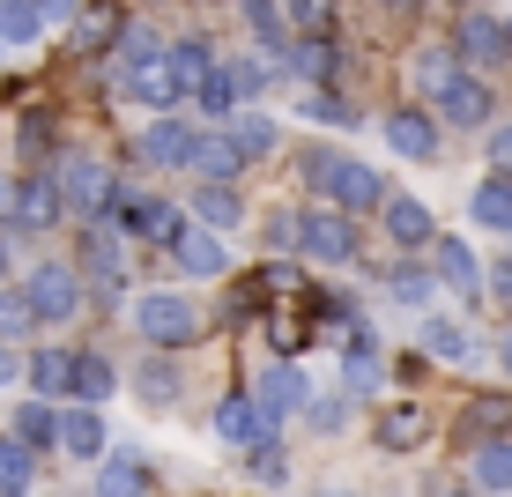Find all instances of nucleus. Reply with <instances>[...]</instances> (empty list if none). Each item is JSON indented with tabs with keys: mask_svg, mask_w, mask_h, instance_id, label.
Here are the masks:
<instances>
[{
	"mask_svg": "<svg viewBox=\"0 0 512 497\" xmlns=\"http://www.w3.org/2000/svg\"><path fill=\"white\" fill-rule=\"evenodd\" d=\"M446 497H475V490H446Z\"/></svg>",
	"mask_w": 512,
	"mask_h": 497,
	"instance_id": "4d7b16f0",
	"label": "nucleus"
},
{
	"mask_svg": "<svg viewBox=\"0 0 512 497\" xmlns=\"http://www.w3.org/2000/svg\"><path fill=\"white\" fill-rule=\"evenodd\" d=\"M453 52H461V67H498V60H505V23L468 15V23L453 30Z\"/></svg>",
	"mask_w": 512,
	"mask_h": 497,
	"instance_id": "f3484780",
	"label": "nucleus"
},
{
	"mask_svg": "<svg viewBox=\"0 0 512 497\" xmlns=\"http://www.w3.org/2000/svg\"><path fill=\"white\" fill-rule=\"evenodd\" d=\"M245 156L231 149V134H201V149H193V171H201V186H231Z\"/></svg>",
	"mask_w": 512,
	"mask_h": 497,
	"instance_id": "bb28decb",
	"label": "nucleus"
},
{
	"mask_svg": "<svg viewBox=\"0 0 512 497\" xmlns=\"http://www.w3.org/2000/svg\"><path fill=\"white\" fill-rule=\"evenodd\" d=\"M305 179L327 193V208L357 216V208H386V179L357 156H334V149H305Z\"/></svg>",
	"mask_w": 512,
	"mask_h": 497,
	"instance_id": "f257e3e1",
	"label": "nucleus"
},
{
	"mask_svg": "<svg viewBox=\"0 0 512 497\" xmlns=\"http://www.w3.org/2000/svg\"><path fill=\"white\" fill-rule=\"evenodd\" d=\"M438 119H453V127H483V119H490V82L475 75V67H461L453 90L438 97Z\"/></svg>",
	"mask_w": 512,
	"mask_h": 497,
	"instance_id": "9d476101",
	"label": "nucleus"
},
{
	"mask_svg": "<svg viewBox=\"0 0 512 497\" xmlns=\"http://www.w3.org/2000/svg\"><path fill=\"white\" fill-rule=\"evenodd\" d=\"M8 208H15V186H8V179H0V216H8Z\"/></svg>",
	"mask_w": 512,
	"mask_h": 497,
	"instance_id": "3c124183",
	"label": "nucleus"
},
{
	"mask_svg": "<svg viewBox=\"0 0 512 497\" xmlns=\"http://www.w3.org/2000/svg\"><path fill=\"white\" fill-rule=\"evenodd\" d=\"M475 490H512V438L475 446Z\"/></svg>",
	"mask_w": 512,
	"mask_h": 497,
	"instance_id": "e433bc0d",
	"label": "nucleus"
},
{
	"mask_svg": "<svg viewBox=\"0 0 512 497\" xmlns=\"http://www.w3.org/2000/svg\"><path fill=\"white\" fill-rule=\"evenodd\" d=\"M23 297H30V312H38V327H60V319H75V305H82V282H75V268H60V260H38L30 282H23Z\"/></svg>",
	"mask_w": 512,
	"mask_h": 497,
	"instance_id": "39448f33",
	"label": "nucleus"
},
{
	"mask_svg": "<svg viewBox=\"0 0 512 497\" xmlns=\"http://www.w3.org/2000/svg\"><path fill=\"white\" fill-rule=\"evenodd\" d=\"M75 45H82V52L119 45V15H104V8H97V15H82V23H75Z\"/></svg>",
	"mask_w": 512,
	"mask_h": 497,
	"instance_id": "ea45409f",
	"label": "nucleus"
},
{
	"mask_svg": "<svg viewBox=\"0 0 512 497\" xmlns=\"http://www.w3.org/2000/svg\"><path fill=\"white\" fill-rule=\"evenodd\" d=\"M461 438H468V446H498V438H512V394H475L468 416H461Z\"/></svg>",
	"mask_w": 512,
	"mask_h": 497,
	"instance_id": "f8f14e48",
	"label": "nucleus"
},
{
	"mask_svg": "<svg viewBox=\"0 0 512 497\" xmlns=\"http://www.w3.org/2000/svg\"><path fill=\"white\" fill-rule=\"evenodd\" d=\"M490 290H498V305H512V260H498V275H490Z\"/></svg>",
	"mask_w": 512,
	"mask_h": 497,
	"instance_id": "8fccbe9b",
	"label": "nucleus"
},
{
	"mask_svg": "<svg viewBox=\"0 0 512 497\" xmlns=\"http://www.w3.org/2000/svg\"><path fill=\"white\" fill-rule=\"evenodd\" d=\"M423 349H431V357H446V364H475V357H483L461 319H423Z\"/></svg>",
	"mask_w": 512,
	"mask_h": 497,
	"instance_id": "393cba45",
	"label": "nucleus"
},
{
	"mask_svg": "<svg viewBox=\"0 0 512 497\" xmlns=\"http://www.w3.org/2000/svg\"><path fill=\"white\" fill-rule=\"evenodd\" d=\"M60 453H67V460H104V423H97V408H60Z\"/></svg>",
	"mask_w": 512,
	"mask_h": 497,
	"instance_id": "aec40b11",
	"label": "nucleus"
},
{
	"mask_svg": "<svg viewBox=\"0 0 512 497\" xmlns=\"http://www.w3.org/2000/svg\"><path fill=\"white\" fill-rule=\"evenodd\" d=\"M386 149H401L409 164H423V156H438V119L431 112H386Z\"/></svg>",
	"mask_w": 512,
	"mask_h": 497,
	"instance_id": "9b49d317",
	"label": "nucleus"
},
{
	"mask_svg": "<svg viewBox=\"0 0 512 497\" xmlns=\"http://www.w3.org/2000/svg\"><path fill=\"white\" fill-rule=\"evenodd\" d=\"M290 75H305V82H334L342 75V52H334V38H290Z\"/></svg>",
	"mask_w": 512,
	"mask_h": 497,
	"instance_id": "5701e85b",
	"label": "nucleus"
},
{
	"mask_svg": "<svg viewBox=\"0 0 512 497\" xmlns=\"http://www.w3.org/2000/svg\"><path fill=\"white\" fill-rule=\"evenodd\" d=\"M171 260H179V275L208 282V275H223V238L216 230H186V238L171 245Z\"/></svg>",
	"mask_w": 512,
	"mask_h": 497,
	"instance_id": "4be33fe9",
	"label": "nucleus"
},
{
	"mask_svg": "<svg viewBox=\"0 0 512 497\" xmlns=\"http://www.w3.org/2000/svg\"><path fill=\"white\" fill-rule=\"evenodd\" d=\"M193 216H201L208 230H238V223H245V201H238V186H201Z\"/></svg>",
	"mask_w": 512,
	"mask_h": 497,
	"instance_id": "473e14b6",
	"label": "nucleus"
},
{
	"mask_svg": "<svg viewBox=\"0 0 512 497\" xmlns=\"http://www.w3.org/2000/svg\"><path fill=\"white\" fill-rule=\"evenodd\" d=\"M164 67H171V90H179V97H201L208 75H216V52L193 45V38H179V45H164Z\"/></svg>",
	"mask_w": 512,
	"mask_h": 497,
	"instance_id": "2eb2a0df",
	"label": "nucleus"
},
{
	"mask_svg": "<svg viewBox=\"0 0 512 497\" xmlns=\"http://www.w3.org/2000/svg\"><path fill=\"white\" fill-rule=\"evenodd\" d=\"M223 134H231V149L245 156V164H253V156H275V119H260V112H231Z\"/></svg>",
	"mask_w": 512,
	"mask_h": 497,
	"instance_id": "c85d7f7f",
	"label": "nucleus"
},
{
	"mask_svg": "<svg viewBox=\"0 0 512 497\" xmlns=\"http://www.w3.org/2000/svg\"><path fill=\"white\" fill-rule=\"evenodd\" d=\"M275 75V60H216V75H208V90H201V112H216V119H231L245 97H260V82Z\"/></svg>",
	"mask_w": 512,
	"mask_h": 497,
	"instance_id": "423d86ee",
	"label": "nucleus"
},
{
	"mask_svg": "<svg viewBox=\"0 0 512 497\" xmlns=\"http://www.w3.org/2000/svg\"><path fill=\"white\" fill-rule=\"evenodd\" d=\"M97 497H149V468H141L134 453L97 460Z\"/></svg>",
	"mask_w": 512,
	"mask_h": 497,
	"instance_id": "a878e982",
	"label": "nucleus"
},
{
	"mask_svg": "<svg viewBox=\"0 0 512 497\" xmlns=\"http://www.w3.org/2000/svg\"><path fill=\"white\" fill-rule=\"evenodd\" d=\"M431 260H438V282H446V290H461V297L483 290V260L468 253V238H431Z\"/></svg>",
	"mask_w": 512,
	"mask_h": 497,
	"instance_id": "dca6fc26",
	"label": "nucleus"
},
{
	"mask_svg": "<svg viewBox=\"0 0 512 497\" xmlns=\"http://www.w3.org/2000/svg\"><path fill=\"white\" fill-rule=\"evenodd\" d=\"M30 327H38L30 297H23V290H0V342H15V334H30Z\"/></svg>",
	"mask_w": 512,
	"mask_h": 497,
	"instance_id": "4c0bfd02",
	"label": "nucleus"
},
{
	"mask_svg": "<svg viewBox=\"0 0 512 497\" xmlns=\"http://www.w3.org/2000/svg\"><path fill=\"white\" fill-rule=\"evenodd\" d=\"M282 23H290V38H327L334 0H282Z\"/></svg>",
	"mask_w": 512,
	"mask_h": 497,
	"instance_id": "c9c22d12",
	"label": "nucleus"
},
{
	"mask_svg": "<svg viewBox=\"0 0 512 497\" xmlns=\"http://www.w3.org/2000/svg\"><path fill=\"white\" fill-rule=\"evenodd\" d=\"M45 23H67V15H82V0H38Z\"/></svg>",
	"mask_w": 512,
	"mask_h": 497,
	"instance_id": "de8ad7c7",
	"label": "nucleus"
},
{
	"mask_svg": "<svg viewBox=\"0 0 512 497\" xmlns=\"http://www.w3.org/2000/svg\"><path fill=\"white\" fill-rule=\"evenodd\" d=\"M15 438H23L30 453H52V446H60V408H52V401H30L23 416H15Z\"/></svg>",
	"mask_w": 512,
	"mask_h": 497,
	"instance_id": "2f4dec72",
	"label": "nucleus"
},
{
	"mask_svg": "<svg viewBox=\"0 0 512 497\" xmlns=\"http://www.w3.org/2000/svg\"><path fill=\"white\" fill-rule=\"evenodd\" d=\"M134 327L149 334L156 349H186V342H201V312H193V297H179V290H141L134 297Z\"/></svg>",
	"mask_w": 512,
	"mask_h": 497,
	"instance_id": "f03ea898",
	"label": "nucleus"
},
{
	"mask_svg": "<svg viewBox=\"0 0 512 497\" xmlns=\"http://www.w3.org/2000/svg\"><path fill=\"white\" fill-rule=\"evenodd\" d=\"M45 30H52V23L38 15V0H0V45L23 52V45H38Z\"/></svg>",
	"mask_w": 512,
	"mask_h": 497,
	"instance_id": "cd10ccee",
	"label": "nucleus"
},
{
	"mask_svg": "<svg viewBox=\"0 0 512 497\" xmlns=\"http://www.w3.org/2000/svg\"><path fill=\"white\" fill-rule=\"evenodd\" d=\"M490 156H498V171H512V119H505L498 134H490Z\"/></svg>",
	"mask_w": 512,
	"mask_h": 497,
	"instance_id": "49530a36",
	"label": "nucleus"
},
{
	"mask_svg": "<svg viewBox=\"0 0 512 497\" xmlns=\"http://www.w3.org/2000/svg\"><path fill=\"white\" fill-rule=\"evenodd\" d=\"M297 245H305L312 260H327V268H342V260H357V216H342V208H305V216H297Z\"/></svg>",
	"mask_w": 512,
	"mask_h": 497,
	"instance_id": "20e7f679",
	"label": "nucleus"
},
{
	"mask_svg": "<svg viewBox=\"0 0 512 497\" xmlns=\"http://www.w3.org/2000/svg\"><path fill=\"white\" fill-rule=\"evenodd\" d=\"M453 75H461V52H416V60H409V82H416L431 104L453 90Z\"/></svg>",
	"mask_w": 512,
	"mask_h": 497,
	"instance_id": "c756f323",
	"label": "nucleus"
},
{
	"mask_svg": "<svg viewBox=\"0 0 512 497\" xmlns=\"http://www.w3.org/2000/svg\"><path fill=\"white\" fill-rule=\"evenodd\" d=\"M379 216H386V238H394V245H431V238H438L431 208H423V201H409V193H401V201H386Z\"/></svg>",
	"mask_w": 512,
	"mask_h": 497,
	"instance_id": "412c9836",
	"label": "nucleus"
},
{
	"mask_svg": "<svg viewBox=\"0 0 512 497\" xmlns=\"http://www.w3.org/2000/svg\"><path fill=\"white\" fill-rule=\"evenodd\" d=\"M30 475H38V453H30L23 438H0V497H23Z\"/></svg>",
	"mask_w": 512,
	"mask_h": 497,
	"instance_id": "72a5a7b5",
	"label": "nucleus"
},
{
	"mask_svg": "<svg viewBox=\"0 0 512 497\" xmlns=\"http://www.w3.org/2000/svg\"><path fill=\"white\" fill-rule=\"evenodd\" d=\"M498 364H505V371H512V334H505V342H498Z\"/></svg>",
	"mask_w": 512,
	"mask_h": 497,
	"instance_id": "603ef678",
	"label": "nucleus"
},
{
	"mask_svg": "<svg viewBox=\"0 0 512 497\" xmlns=\"http://www.w3.org/2000/svg\"><path fill=\"white\" fill-rule=\"evenodd\" d=\"M386 290H394V297H401V305H431V275H423V268H416V260H401V268H394V275H386Z\"/></svg>",
	"mask_w": 512,
	"mask_h": 497,
	"instance_id": "58836bf2",
	"label": "nucleus"
},
{
	"mask_svg": "<svg viewBox=\"0 0 512 497\" xmlns=\"http://www.w3.org/2000/svg\"><path fill=\"white\" fill-rule=\"evenodd\" d=\"M112 386H119V371H112V357H75V401H82V408L112 401Z\"/></svg>",
	"mask_w": 512,
	"mask_h": 497,
	"instance_id": "f704fd0d",
	"label": "nucleus"
},
{
	"mask_svg": "<svg viewBox=\"0 0 512 497\" xmlns=\"http://www.w3.org/2000/svg\"><path fill=\"white\" fill-rule=\"evenodd\" d=\"M305 119H327V127H357V104H342V97H305Z\"/></svg>",
	"mask_w": 512,
	"mask_h": 497,
	"instance_id": "37998d69",
	"label": "nucleus"
},
{
	"mask_svg": "<svg viewBox=\"0 0 512 497\" xmlns=\"http://www.w3.org/2000/svg\"><path fill=\"white\" fill-rule=\"evenodd\" d=\"M320 497H357V490H320Z\"/></svg>",
	"mask_w": 512,
	"mask_h": 497,
	"instance_id": "6e6d98bb",
	"label": "nucleus"
},
{
	"mask_svg": "<svg viewBox=\"0 0 512 497\" xmlns=\"http://www.w3.org/2000/svg\"><path fill=\"white\" fill-rule=\"evenodd\" d=\"M193 149H201V134H193L186 119H156V127L141 134V156H149V164H164V171L193 164Z\"/></svg>",
	"mask_w": 512,
	"mask_h": 497,
	"instance_id": "ddd939ff",
	"label": "nucleus"
},
{
	"mask_svg": "<svg viewBox=\"0 0 512 497\" xmlns=\"http://www.w3.org/2000/svg\"><path fill=\"white\" fill-rule=\"evenodd\" d=\"M342 379H349V394H372L379 357H372V349H342Z\"/></svg>",
	"mask_w": 512,
	"mask_h": 497,
	"instance_id": "a19ab883",
	"label": "nucleus"
},
{
	"mask_svg": "<svg viewBox=\"0 0 512 497\" xmlns=\"http://www.w3.org/2000/svg\"><path fill=\"white\" fill-rule=\"evenodd\" d=\"M112 216H127V230H134V238H149V245H179L186 238V216L171 201H119Z\"/></svg>",
	"mask_w": 512,
	"mask_h": 497,
	"instance_id": "1a4fd4ad",
	"label": "nucleus"
},
{
	"mask_svg": "<svg viewBox=\"0 0 512 497\" xmlns=\"http://www.w3.org/2000/svg\"><path fill=\"white\" fill-rule=\"evenodd\" d=\"M0 275H8V238H0Z\"/></svg>",
	"mask_w": 512,
	"mask_h": 497,
	"instance_id": "864d4df0",
	"label": "nucleus"
},
{
	"mask_svg": "<svg viewBox=\"0 0 512 497\" xmlns=\"http://www.w3.org/2000/svg\"><path fill=\"white\" fill-rule=\"evenodd\" d=\"M216 438H223V446H238V453H260L268 438H282V423L260 416L253 394H223L216 401Z\"/></svg>",
	"mask_w": 512,
	"mask_h": 497,
	"instance_id": "0eeeda50",
	"label": "nucleus"
},
{
	"mask_svg": "<svg viewBox=\"0 0 512 497\" xmlns=\"http://www.w3.org/2000/svg\"><path fill=\"white\" fill-rule=\"evenodd\" d=\"M52 179H60V201L67 208H82V216H97V223L119 208V186H112V171H104L97 156H67Z\"/></svg>",
	"mask_w": 512,
	"mask_h": 497,
	"instance_id": "7ed1b4c3",
	"label": "nucleus"
},
{
	"mask_svg": "<svg viewBox=\"0 0 512 497\" xmlns=\"http://www.w3.org/2000/svg\"><path fill=\"white\" fill-rule=\"evenodd\" d=\"M505 60H512V23H505Z\"/></svg>",
	"mask_w": 512,
	"mask_h": 497,
	"instance_id": "5fc2aeb1",
	"label": "nucleus"
},
{
	"mask_svg": "<svg viewBox=\"0 0 512 497\" xmlns=\"http://www.w3.org/2000/svg\"><path fill=\"white\" fill-rule=\"evenodd\" d=\"M0 52H8V45H0Z\"/></svg>",
	"mask_w": 512,
	"mask_h": 497,
	"instance_id": "bf43d9fd",
	"label": "nucleus"
},
{
	"mask_svg": "<svg viewBox=\"0 0 512 497\" xmlns=\"http://www.w3.org/2000/svg\"><path fill=\"white\" fill-rule=\"evenodd\" d=\"M423 431H431V416H423V408H409V401L379 408V423H372L379 453H416V446H423Z\"/></svg>",
	"mask_w": 512,
	"mask_h": 497,
	"instance_id": "4468645a",
	"label": "nucleus"
},
{
	"mask_svg": "<svg viewBox=\"0 0 512 497\" xmlns=\"http://www.w3.org/2000/svg\"><path fill=\"white\" fill-rule=\"evenodd\" d=\"M45 141H52V119H45V112H30V119H23V149H30V156H45Z\"/></svg>",
	"mask_w": 512,
	"mask_h": 497,
	"instance_id": "c03bdc74",
	"label": "nucleus"
},
{
	"mask_svg": "<svg viewBox=\"0 0 512 497\" xmlns=\"http://www.w3.org/2000/svg\"><path fill=\"white\" fill-rule=\"evenodd\" d=\"M82 275H90L104 297H119V282H127V253H119V238L104 223H90V238H82Z\"/></svg>",
	"mask_w": 512,
	"mask_h": 497,
	"instance_id": "6e6552de",
	"label": "nucleus"
},
{
	"mask_svg": "<svg viewBox=\"0 0 512 497\" xmlns=\"http://www.w3.org/2000/svg\"><path fill=\"white\" fill-rule=\"evenodd\" d=\"M30 386L52 401V394H75V349H38L30 357Z\"/></svg>",
	"mask_w": 512,
	"mask_h": 497,
	"instance_id": "7c9ffc66",
	"label": "nucleus"
},
{
	"mask_svg": "<svg viewBox=\"0 0 512 497\" xmlns=\"http://www.w3.org/2000/svg\"><path fill=\"white\" fill-rule=\"evenodd\" d=\"M268 334H275V349H305V334H312V327H297V319H290V312H282V319H275V327H268Z\"/></svg>",
	"mask_w": 512,
	"mask_h": 497,
	"instance_id": "a18cd8bd",
	"label": "nucleus"
},
{
	"mask_svg": "<svg viewBox=\"0 0 512 497\" xmlns=\"http://www.w3.org/2000/svg\"><path fill=\"white\" fill-rule=\"evenodd\" d=\"M386 8H409V0H386Z\"/></svg>",
	"mask_w": 512,
	"mask_h": 497,
	"instance_id": "13d9d810",
	"label": "nucleus"
},
{
	"mask_svg": "<svg viewBox=\"0 0 512 497\" xmlns=\"http://www.w3.org/2000/svg\"><path fill=\"white\" fill-rule=\"evenodd\" d=\"M468 216L483 223V230H512V171H490L483 186H475V201H468Z\"/></svg>",
	"mask_w": 512,
	"mask_h": 497,
	"instance_id": "b1692460",
	"label": "nucleus"
},
{
	"mask_svg": "<svg viewBox=\"0 0 512 497\" xmlns=\"http://www.w3.org/2000/svg\"><path fill=\"white\" fill-rule=\"evenodd\" d=\"M23 371H30V364H15V349L0 342V386H15V379H23Z\"/></svg>",
	"mask_w": 512,
	"mask_h": 497,
	"instance_id": "09e8293b",
	"label": "nucleus"
},
{
	"mask_svg": "<svg viewBox=\"0 0 512 497\" xmlns=\"http://www.w3.org/2000/svg\"><path fill=\"white\" fill-rule=\"evenodd\" d=\"M260 416H268V423H282V416H297V408H305V371H297V364H275L268 371V379H260Z\"/></svg>",
	"mask_w": 512,
	"mask_h": 497,
	"instance_id": "a211bd4d",
	"label": "nucleus"
},
{
	"mask_svg": "<svg viewBox=\"0 0 512 497\" xmlns=\"http://www.w3.org/2000/svg\"><path fill=\"white\" fill-rule=\"evenodd\" d=\"M60 179H45V171H38V179H23V186H15V208H8V216L15 223H23V230H45L52 216H60Z\"/></svg>",
	"mask_w": 512,
	"mask_h": 497,
	"instance_id": "6ab92c4d",
	"label": "nucleus"
},
{
	"mask_svg": "<svg viewBox=\"0 0 512 497\" xmlns=\"http://www.w3.org/2000/svg\"><path fill=\"white\" fill-rule=\"evenodd\" d=\"M141 394H149V401H179V371H171L164 357H149V364H141Z\"/></svg>",
	"mask_w": 512,
	"mask_h": 497,
	"instance_id": "79ce46f5",
	"label": "nucleus"
}]
</instances>
